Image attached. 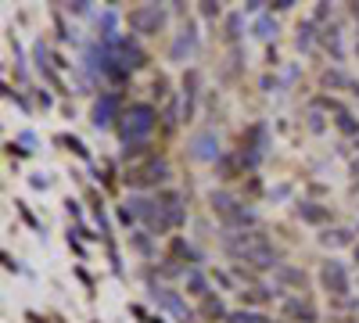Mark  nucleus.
<instances>
[{
  "mask_svg": "<svg viewBox=\"0 0 359 323\" xmlns=\"http://www.w3.org/2000/svg\"><path fill=\"white\" fill-rule=\"evenodd\" d=\"M155 108L151 104H130V111L123 115V140L126 144H140V140H147L151 137V130H155Z\"/></svg>",
  "mask_w": 359,
  "mask_h": 323,
  "instance_id": "f257e3e1",
  "label": "nucleus"
},
{
  "mask_svg": "<svg viewBox=\"0 0 359 323\" xmlns=\"http://www.w3.org/2000/svg\"><path fill=\"white\" fill-rule=\"evenodd\" d=\"M162 25H165V11L158 4H144V8L130 11V29L133 33H158Z\"/></svg>",
  "mask_w": 359,
  "mask_h": 323,
  "instance_id": "f03ea898",
  "label": "nucleus"
},
{
  "mask_svg": "<svg viewBox=\"0 0 359 323\" xmlns=\"http://www.w3.org/2000/svg\"><path fill=\"white\" fill-rule=\"evenodd\" d=\"M320 280H323V287L331 291L334 298H345L348 295V273H345V266L341 262H323V270H320Z\"/></svg>",
  "mask_w": 359,
  "mask_h": 323,
  "instance_id": "7ed1b4c3",
  "label": "nucleus"
},
{
  "mask_svg": "<svg viewBox=\"0 0 359 323\" xmlns=\"http://www.w3.org/2000/svg\"><path fill=\"white\" fill-rule=\"evenodd\" d=\"M245 262H252V266H259V270H269V266H277V252H273V245H269L266 238L259 241V245H252L245 255H241Z\"/></svg>",
  "mask_w": 359,
  "mask_h": 323,
  "instance_id": "20e7f679",
  "label": "nucleus"
},
{
  "mask_svg": "<svg viewBox=\"0 0 359 323\" xmlns=\"http://www.w3.org/2000/svg\"><path fill=\"white\" fill-rule=\"evenodd\" d=\"M162 180H165V165H162V162H151V165L130 172V184H133V187H155V184H162Z\"/></svg>",
  "mask_w": 359,
  "mask_h": 323,
  "instance_id": "39448f33",
  "label": "nucleus"
},
{
  "mask_svg": "<svg viewBox=\"0 0 359 323\" xmlns=\"http://www.w3.org/2000/svg\"><path fill=\"white\" fill-rule=\"evenodd\" d=\"M158 209H162V219H165V226H180L184 223V201H180V194H162L158 198Z\"/></svg>",
  "mask_w": 359,
  "mask_h": 323,
  "instance_id": "423d86ee",
  "label": "nucleus"
},
{
  "mask_svg": "<svg viewBox=\"0 0 359 323\" xmlns=\"http://www.w3.org/2000/svg\"><path fill=\"white\" fill-rule=\"evenodd\" d=\"M191 155L194 158H201V162H208V158H216L219 155V144H216V133H198L194 140H191Z\"/></svg>",
  "mask_w": 359,
  "mask_h": 323,
  "instance_id": "0eeeda50",
  "label": "nucleus"
},
{
  "mask_svg": "<svg viewBox=\"0 0 359 323\" xmlns=\"http://www.w3.org/2000/svg\"><path fill=\"white\" fill-rule=\"evenodd\" d=\"M115 108H118V97H115V94H104V97L94 104V126H97V130H104V126L115 123Z\"/></svg>",
  "mask_w": 359,
  "mask_h": 323,
  "instance_id": "6e6552de",
  "label": "nucleus"
},
{
  "mask_svg": "<svg viewBox=\"0 0 359 323\" xmlns=\"http://www.w3.org/2000/svg\"><path fill=\"white\" fill-rule=\"evenodd\" d=\"M284 312H287L291 319H298V323H316V312H313V305L298 302V298H287V302H284Z\"/></svg>",
  "mask_w": 359,
  "mask_h": 323,
  "instance_id": "1a4fd4ad",
  "label": "nucleus"
},
{
  "mask_svg": "<svg viewBox=\"0 0 359 323\" xmlns=\"http://www.w3.org/2000/svg\"><path fill=\"white\" fill-rule=\"evenodd\" d=\"M298 216H302L306 223H323L327 219V209H320L316 201H302V205H298Z\"/></svg>",
  "mask_w": 359,
  "mask_h": 323,
  "instance_id": "9d476101",
  "label": "nucleus"
},
{
  "mask_svg": "<svg viewBox=\"0 0 359 323\" xmlns=\"http://www.w3.org/2000/svg\"><path fill=\"white\" fill-rule=\"evenodd\" d=\"M155 295H158V302H162V305H169V309H172L180 319H187V309H184V302H180V298L172 295V291H155Z\"/></svg>",
  "mask_w": 359,
  "mask_h": 323,
  "instance_id": "9b49d317",
  "label": "nucleus"
},
{
  "mask_svg": "<svg viewBox=\"0 0 359 323\" xmlns=\"http://www.w3.org/2000/svg\"><path fill=\"white\" fill-rule=\"evenodd\" d=\"M226 323H269V319H266L262 312H245V309H241V312H230Z\"/></svg>",
  "mask_w": 359,
  "mask_h": 323,
  "instance_id": "f8f14e48",
  "label": "nucleus"
},
{
  "mask_svg": "<svg viewBox=\"0 0 359 323\" xmlns=\"http://www.w3.org/2000/svg\"><path fill=\"white\" fill-rule=\"evenodd\" d=\"M338 130H341V133H352V137H355V133H359V123L352 119L348 111H338Z\"/></svg>",
  "mask_w": 359,
  "mask_h": 323,
  "instance_id": "ddd939ff",
  "label": "nucleus"
},
{
  "mask_svg": "<svg viewBox=\"0 0 359 323\" xmlns=\"http://www.w3.org/2000/svg\"><path fill=\"white\" fill-rule=\"evenodd\" d=\"M277 33V25L273 22H269V18H259L255 22V36H262V40H269V36H273Z\"/></svg>",
  "mask_w": 359,
  "mask_h": 323,
  "instance_id": "4468645a",
  "label": "nucleus"
},
{
  "mask_svg": "<svg viewBox=\"0 0 359 323\" xmlns=\"http://www.w3.org/2000/svg\"><path fill=\"white\" fill-rule=\"evenodd\" d=\"M323 83H327V86H352V83H348L338 69H327V72H323Z\"/></svg>",
  "mask_w": 359,
  "mask_h": 323,
  "instance_id": "2eb2a0df",
  "label": "nucleus"
},
{
  "mask_svg": "<svg viewBox=\"0 0 359 323\" xmlns=\"http://www.w3.org/2000/svg\"><path fill=\"white\" fill-rule=\"evenodd\" d=\"M277 277L287 280V284H306V277L298 273V270H287V266H277Z\"/></svg>",
  "mask_w": 359,
  "mask_h": 323,
  "instance_id": "dca6fc26",
  "label": "nucleus"
},
{
  "mask_svg": "<svg viewBox=\"0 0 359 323\" xmlns=\"http://www.w3.org/2000/svg\"><path fill=\"white\" fill-rule=\"evenodd\" d=\"M294 43H298V50H306V47L313 43V25H302V29H298V40H294Z\"/></svg>",
  "mask_w": 359,
  "mask_h": 323,
  "instance_id": "f3484780",
  "label": "nucleus"
},
{
  "mask_svg": "<svg viewBox=\"0 0 359 323\" xmlns=\"http://www.w3.org/2000/svg\"><path fill=\"white\" fill-rule=\"evenodd\" d=\"M323 245H334V248H338V245H348V233H345V230H334V233H323Z\"/></svg>",
  "mask_w": 359,
  "mask_h": 323,
  "instance_id": "a211bd4d",
  "label": "nucleus"
},
{
  "mask_svg": "<svg viewBox=\"0 0 359 323\" xmlns=\"http://www.w3.org/2000/svg\"><path fill=\"white\" fill-rule=\"evenodd\" d=\"M205 312H208V316H223V302H219V298H208V302H205Z\"/></svg>",
  "mask_w": 359,
  "mask_h": 323,
  "instance_id": "6ab92c4d",
  "label": "nucleus"
},
{
  "mask_svg": "<svg viewBox=\"0 0 359 323\" xmlns=\"http://www.w3.org/2000/svg\"><path fill=\"white\" fill-rule=\"evenodd\" d=\"M241 298H245V302H262L266 291H259V287H255V291H241Z\"/></svg>",
  "mask_w": 359,
  "mask_h": 323,
  "instance_id": "aec40b11",
  "label": "nucleus"
},
{
  "mask_svg": "<svg viewBox=\"0 0 359 323\" xmlns=\"http://www.w3.org/2000/svg\"><path fill=\"white\" fill-rule=\"evenodd\" d=\"M191 291H194V295H205V280L198 273H191Z\"/></svg>",
  "mask_w": 359,
  "mask_h": 323,
  "instance_id": "412c9836",
  "label": "nucleus"
},
{
  "mask_svg": "<svg viewBox=\"0 0 359 323\" xmlns=\"http://www.w3.org/2000/svg\"><path fill=\"white\" fill-rule=\"evenodd\" d=\"M352 172H355V180H359V162H355V165H352Z\"/></svg>",
  "mask_w": 359,
  "mask_h": 323,
  "instance_id": "4be33fe9",
  "label": "nucleus"
},
{
  "mask_svg": "<svg viewBox=\"0 0 359 323\" xmlns=\"http://www.w3.org/2000/svg\"><path fill=\"white\" fill-rule=\"evenodd\" d=\"M355 262H359V248H355Z\"/></svg>",
  "mask_w": 359,
  "mask_h": 323,
  "instance_id": "5701e85b",
  "label": "nucleus"
},
{
  "mask_svg": "<svg viewBox=\"0 0 359 323\" xmlns=\"http://www.w3.org/2000/svg\"><path fill=\"white\" fill-rule=\"evenodd\" d=\"M355 50H359V40H355Z\"/></svg>",
  "mask_w": 359,
  "mask_h": 323,
  "instance_id": "b1692460",
  "label": "nucleus"
},
{
  "mask_svg": "<svg viewBox=\"0 0 359 323\" xmlns=\"http://www.w3.org/2000/svg\"><path fill=\"white\" fill-rule=\"evenodd\" d=\"M355 94H359V90H355Z\"/></svg>",
  "mask_w": 359,
  "mask_h": 323,
  "instance_id": "393cba45",
  "label": "nucleus"
}]
</instances>
